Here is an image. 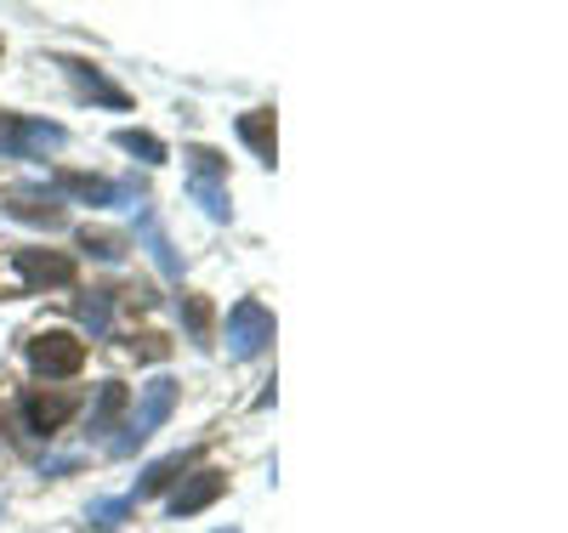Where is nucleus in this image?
Here are the masks:
<instances>
[{"instance_id": "obj_1", "label": "nucleus", "mask_w": 568, "mask_h": 533, "mask_svg": "<svg viewBox=\"0 0 568 533\" xmlns=\"http://www.w3.org/2000/svg\"><path fill=\"white\" fill-rule=\"evenodd\" d=\"M171 409H176V380L171 375H154L149 386H136V403H131V420L120 426V438H109V454L114 460H125V454H136L142 443L154 438V431L171 420Z\"/></svg>"}, {"instance_id": "obj_2", "label": "nucleus", "mask_w": 568, "mask_h": 533, "mask_svg": "<svg viewBox=\"0 0 568 533\" xmlns=\"http://www.w3.org/2000/svg\"><path fill=\"white\" fill-rule=\"evenodd\" d=\"M63 148V125L52 120H23V114H0V154L12 160H40Z\"/></svg>"}, {"instance_id": "obj_3", "label": "nucleus", "mask_w": 568, "mask_h": 533, "mask_svg": "<svg viewBox=\"0 0 568 533\" xmlns=\"http://www.w3.org/2000/svg\"><path fill=\"white\" fill-rule=\"evenodd\" d=\"M267 341H273V312L256 301V296H245L240 307L227 312V358H256V352H267Z\"/></svg>"}, {"instance_id": "obj_4", "label": "nucleus", "mask_w": 568, "mask_h": 533, "mask_svg": "<svg viewBox=\"0 0 568 533\" xmlns=\"http://www.w3.org/2000/svg\"><path fill=\"white\" fill-rule=\"evenodd\" d=\"M29 363L45 380H69L85 363V341H74L69 329H45V335H34V341H29Z\"/></svg>"}, {"instance_id": "obj_5", "label": "nucleus", "mask_w": 568, "mask_h": 533, "mask_svg": "<svg viewBox=\"0 0 568 533\" xmlns=\"http://www.w3.org/2000/svg\"><path fill=\"white\" fill-rule=\"evenodd\" d=\"M0 211L18 216V222H34V227H63V193L23 182V187H7V193H0Z\"/></svg>"}, {"instance_id": "obj_6", "label": "nucleus", "mask_w": 568, "mask_h": 533, "mask_svg": "<svg viewBox=\"0 0 568 533\" xmlns=\"http://www.w3.org/2000/svg\"><path fill=\"white\" fill-rule=\"evenodd\" d=\"M52 193H69V199H80V205H131L125 182H103V176H85V171H58Z\"/></svg>"}, {"instance_id": "obj_7", "label": "nucleus", "mask_w": 568, "mask_h": 533, "mask_svg": "<svg viewBox=\"0 0 568 533\" xmlns=\"http://www.w3.org/2000/svg\"><path fill=\"white\" fill-rule=\"evenodd\" d=\"M18 414H23V426L34 431V438H52V431L74 414V398L69 392H23L18 398Z\"/></svg>"}, {"instance_id": "obj_8", "label": "nucleus", "mask_w": 568, "mask_h": 533, "mask_svg": "<svg viewBox=\"0 0 568 533\" xmlns=\"http://www.w3.org/2000/svg\"><path fill=\"white\" fill-rule=\"evenodd\" d=\"M222 489H227V476H222V471H194V476H187L182 489L165 500V511H171V516H194V511L216 505V500H222Z\"/></svg>"}, {"instance_id": "obj_9", "label": "nucleus", "mask_w": 568, "mask_h": 533, "mask_svg": "<svg viewBox=\"0 0 568 533\" xmlns=\"http://www.w3.org/2000/svg\"><path fill=\"white\" fill-rule=\"evenodd\" d=\"M18 278L29 289H40V284H74V262L63 250H18Z\"/></svg>"}, {"instance_id": "obj_10", "label": "nucleus", "mask_w": 568, "mask_h": 533, "mask_svg": "<svg viewBox=\"0 0 568 533\" xmlns=\"http://www.w3.org/2000/svg\"><path fill=\"white\" fill-rule=\"evenodd\" d=\"M136 233H142V245H149V256L160 262V273H165V278H182V256L171 250V238H165V227L154 222L149 199H136Z\"/></svg>"}, {"instance_id": "obj_11", "label": "nucleus", "mask_w": 568, "mask_h": 533, "mask_svg": "<svg viewBox=\"0 0 568 533\" xmlns=\"http://www.w3.org/2000/svg\"><path fill=\"white\" fill-rule=\"evenodd\" d=\"M63 69H69V80L80 85V96H91V103H109V109H131V96L114 85V80H103L91 63H80V58H63Z\"/></svg>"}, {"instance_id": "obj_12", "label": "nucleus", "mask_w": 568, "mask_h": 533, "mask_svg": "<svg viewBox=\"0 0 568 533\" xmlns=\"http://www.w3.org/2000/svg\"><path fill=\"white\" fill-rule=\"evenodd\" d=\"M74 318L91 329V341H103V335L114 329V296H109V289H91V296L74 301Z\"/></svg>"}, {"instance_id": "obj_13", "label": "nucleus", "mask_w": 568, "mask_h": 533, "mask_svg": "<svg viewBox=\"0 0 568 533\" xmlns=\"http://www.w3.org/2000/svg\"><path fill=\"white\" fill-rule=\"evenodd\" d=\"M131 398H125V386L120 380H109L103 392H98V403H91V438H103V431H114V420H120V409H125Z\"/></svg>"}, {"instance_id": "obj_14", "label": "nucleus", "mask_w": 568, "mask_h": 533, "mask_svg": "<svg viewBox=\"0 0 568 533\" xmlns=\"http://www.w3.org/2000/svg\"><path fill=\"white\" fill-rule=\"evenodd\" d=\"M187 465V454H165V460H154L149 471L136 476V489H131V500H149V494H160L165 482H176V471Z\"/></svg>"}, {"instance_id": "obj_15", "label": "nucleus", "mask_w": 568, "mask_h": 533, "mask_svg": "<svg viewBox=\"0 0 568 533\" xmlns=\"http://www.w3.org/2000/svg\"><path fill=\"white\" fill-rule=\"evenodd\" d=\"M114 142H120L125 154H136L142 165H165V142H160L154 131H131V125H125V131H114Z\"/></svg>"}, {"instance_id": "obj_16", "label": "nucleus", "mask_w": 568, "mask_h": 533, "mask_svg": "<svg viewBox=\"0 0 568 533\" xmlns=\"http://www.w3.org/2000/svg\"><path fill=\"white\" fill-rule=\"evenodd\" d=\"M187 193H194V199L205 205V216H211V222H227V216H233V205H227V187H222V182L187 176Z\"/></svg>"}, {"instance_id": "obj_17", "label": "nucleus", "mask_w": 568, "mask_h": 533, "mask_svg": "<svg viewBox=\"0 0 568 533\" xmlns=\"http://www.w3.org/2000/svg\"><path fill=\"white\" fill-rule=\"evenodd\" d=\"M240 136L251 142V148H256L262 160H273V114H267V109H256V114H240Z\"/></svg>"}, {"instance_id": "obj_18", "label": "nucleus", "mask_w": 568, "mask_h": 533, "mask_svg": "<svg viewBox=\"0 0 568 533\" xmlns=\"http://www.w3.org/2000/svg\"><path fill=\"white\" fill-rule=\"evenodd\" d=\"M182 160H187V176H205V182H222V171H227L216 148H187Z\"/></svg>"}, {"instance_id": "obj_19", "label": "nucleus", "mask_w": 568, "mask_h": 533, "mask_svg": "<svg viewBox=\"0 0 568 533\" xmlns=\"http://www.w3.org/2000/svg\"><path fill=\"white\" fill-rule=\"evenodd\" d=\"M80 245L98 256V262H120V256H125V245H120L114 233H91V227H85V233H80Z\"/></svg>"}, {"instance_id": "obj_20", "label": "nucleus", "mask_w": 568, "mask_h": 533, "mask_svg": "<svg viewBox=\"0 0 568 533\" xmlns=\"http://www.w3.org/2000/svg\"><path fill=\"white\" fill-rule=\"evenodd\" d=\"M182 312H187V329H194L200 341H205V335H211V307H205L200 296H182Z\"/></svg>"}, {"instance_id": "obj_21", "label": "nucleus", "mask_w": 568, "mask_h": 533, "mask_svg": "<svg viewBox=\"0 0 568 533\" xmlns=\"http://www.w3.org/2000/svg\"><path fill=\"white\" fill-rule=\"evenodd\" d=\"M216 533H240V527H216Z\"/></svg>"}]
</instances>
